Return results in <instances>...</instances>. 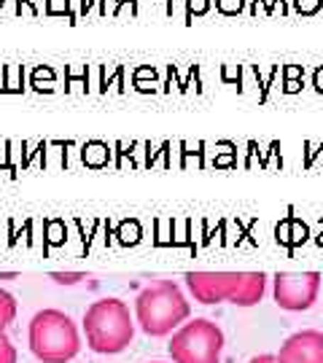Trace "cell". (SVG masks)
I'll return each instance as SVG.
<instances>
[{
	"mask_svg": "<svg viewBox=\"0 0 323 363\" xmlns=\"http://www.w3.org/2000/svg\"><path fill=\"white\" fill-rule=\"evenodd\" d=\"M192 315V304L183 296L178 283L156 280L146 286L135 298V323L148 337H170Z\"/></svg>",
	"mask_w": 323,
	"mask_h": 363,
	"instance_id": "cell-1",
	"label": "cell"
},
{
	"mask_svg": "<svg viewBox=\"0 0 323 363\" xmlns=\"http://www.w3.org/2000/svg\"><path fill=\"white\" fill-rule=\"evenodd\" d=\"M84 337L87 347L97 355H119L135 339V318L127 301L121 298H100L92 301L84 312Z\"/></svg>",
	"mask_w": 323,
	"mask_h": 363,
	"instance_id": "cell-2",
	"label": "cell"
},
{
	"mask_svg": "<svg viewBox=\"0 0 323 363\" xmlns=\"http://www.w3.org/2000/svg\"><path fill=\"white\" fill-rule=\"evenodd\" d=\"M27 345L40 363H70L81 352V334L67 312L40 310L27 325Z\"/></svg>",
	"mask_w": 323,
	"mask_h": 363,
	"instance_id": "cell-3",
	"label": "cell"
},
{
	"mask_svg": "<svg viewBox=\"0 0 323 363\" xmlns=\"http://www.w3.org/2000/svg\"><path fill=\"white\" fill-rule=\"evenodd\" d=\"M168 350L173 363H221L224 331L207 318H194L173 331Z\"/></svg>",
	"mask_w": 323,
	"mask_h": 363,
	"instance_id": "cell-4",
	"label": "cell"
},
{
	"mask_svg": "<svg viewBox=\"0 0 323 363\" xmlns=\"http://www.w3.org/2000/svg\"><path fill=\"white\" fill-rule=\"evenodd\" d=\"M323 277L318 272H278L272 277L275 304L285 312H305L318 301Z\"/></svg>",
	"mask_w": 323,
	"mask_h": 363,
	"instance_id": "cell-5",
	"label": "cell"
},
{
	"mask_svg": "<svg viewBox=\"0 0 323 363\" xmlns=\"http://www.w3.org/2000/svg\"><path fill=\"white\" fill-rule=\"evenodd\" d=\"M186 288L199 304H221L232 301L237 286L243 280V272H186L183 274Z\"/></svg>",
	"mask_w": 323,
	"mask_h": 363,
	"instance_id": "cell-6",
	"label": "cell"
},
{
	"mask_svg": "<svg viewBox=\"0 0 323 363\" xmlns=\"http://www.w3.org/2000/svg\"><path fill=\"white\" fill-rule=\"evenodd\" d=\"M275 358L278 363H323V331L307 328L291 334Z\"/></svg>",
	"mask_w": 323,
	"mask_h": 363,
	"instance_id": "cell-7",
	"label": "cell"
},
{
	"mask_svg": "<svg viewBox=\"0 0 323 363\" xmlns=\"http://www.w3.org/2000/svg\"><path fill=\"white\" fill-rule=\"evenodd\" d=\"M267 280L270 277L264 272H243L237 294L232 296L229 304H234V307H253V304H258L267 294Z\"/></svg>",
	"mask_w": 323,
	"mask_h": 363,
	"instance_id": "cell-8",
	"label": "cell"
},
{
	"mask_svg": "<svg viewBox=\"0 0 323 363\" xmlns=\"http://www.w3.org/2000/svg\"><path fill=\"white\" fill-rule=\"evenodd\" d=\"M16 310H19V307H16V298H13L9 291L0 288V331H6V328L16 320Z\"/></svg>",
	"mask_w": 323,
	"mask_h": 363,
	"instance_id": "cell-9",
	"label": "cell"
},
{
	"mask_svg": "<svg viewBox=\"0 0 323 363\" xmlns=\"http://www.w3.org/2000/svg\"><path fill=\"white\" fill-rule=\"evenodd\" d=\"M283 76H285L283 91L294 94V91H299V89H302V84H305V67H302V65H285Z\"/></svg>",
	"mask_w": 323,
	"mask_h": 363,
	"instance_id": "cell-10",
	"label": "cell"
},
{
	"mask_svg": "<svg viewBox=\"0 0 323 363\" xmlns=\"http://www.w3.org/2000/svg\"><path fill=\"white\" fill-rule=\"evenodd\" d=\"M186 3V13H183V25H192L194 16H205L213 6V0H183Z\"/></svg>",
	"mask_w": 323,
	"mask_h": 363,
	"instance_id": "cell-11",
	"label": "cell"
},
{
	"mask_svg": "<svg viewBox=\"0 0 323 363\" xmlns=\"http://www.w3.org/2000/svg\"><path fill=\"white\" fill-rule=\"evenodd\" d=\"M216 11L224 13V16H237V13L246 11L248 0H213Z\"/></svg>",
	"mask_w": 323,
	"mask_h": 363,
	"instance_id": "cell-12",
	"label": "cell"
},
{
	"mask_svg": "<svg viewBox=\"0 0 323 363\" xmlns=\"http://www.w3.org/2000/svg\"><path fill=\"white\" fill-rule=\"evenodd\" d=\"M323 9V0H291V11L299 16H315Z\"/></svg>",
	"mask_w": 323,
	"mask_h": 363,
	"instance_id": "cell-13",
	"label": "cell"
},
{
	"mask_svg": "<svg viewBox=\"0 0 323 363\" xmlns=\"http://www.w3.org/2000/svg\"><path fill=\"white\" fill-rule=\"evenodd\" d=\"M16 361H19V355H16L13 342L9 339L6 331H0V363H16Z\"/></svg>",
	"mask_w": 323,
	"mask_h": 363,
	"instance_id": "cell-14",
	"label": "cell"
},
{
	"mask_svg": "<svg viewBox=\"0 0 323 363\" xmlns=\"http://www.w3.org/2000/svg\"><path fill=\"white\" fill-rule=\"evenodd\" d=\"M43 78L52 84V78H54V70L52 67H43V65H38L35 70H33V89H38V91H49V86H43Z\"/></svg>",
	"mask_w": 323,
	"mask_h": 363,
	"instance_id": "cell-15",
	"label": "cell"
},
{
	"mask_svg": "<svg viewBox=\"0 0 323 363\" xmlns=\"http://www.w3.org/2000/svg\"><path fill=\"white\" fill-rule=\"evenodd\" d=\"M52 280H57L60 286H76L78 280H84V274L81 272H54Z\"/></svg>",
	"mask_w": 323,
	"mask_h": 363,
	"instance_id": "cell-16",
	"label": "cell"
},
{
	"mask_svg": "<svg viewBox=\"0 0 323 363\" xmlns=\"http://www.w3.org/2000/svg\"><path fill=\"white\" fill-rule=\"evenodd\" d=\"M114 3H116V9H114V16H119L124 6H129V13H132V16H138V13H141V9H138V0H114Z\"/></svg>",
	"mask_w": 323,
	"mask_h": 363,
	"instance_id": "cell-17",
	"label": "cell"
},
{
	"mask_svg": "<svg viewBox=\"0 0 323 363\" xmlns=\"http://www.w3.org/2000/svg\"><path fill=\"white\" fill-rule=\"evenodd\" d=\"M288 3H291V0H270V6H267V16H272L278 6H280V13L288 16V13H291V6H288Z\"/></svg>",
	"mask_w": 323,
	"mask_h": 363,
	"instance_id": "cell-18",
	"label": "cell"
},
{
	"mask_svg": "<svg viewBox=\"0 0 323 363\" xmlns=\"http://www.w3.org/2000/svg\"><path fill=\"white\" fill-rule=\"evenodd\" d=\"M22 6H30L33 16H38V6H35V0H16V9H13V13H16V16L22 13Z\"/></svg>",
	"mask_w": 323,
	"mask_h": 363,
	"instance_id": "cell-19",
	"label": "cell"
},
{
	"mask_svg": "<svg viewBox=\"0 0 323 363\" xmlns=\"http://www.w3.org/2000/svg\"><path fill=\"white\" fill-rule=\"evenodd\" d=\"M267 6H270V0H251V13L256 16L258 9H264V13H267Z\"/></svg>",
	"mask_w": 323,
	"mask_h": 363,
	"instance_id": "cell-20",
	"label": "cell"
},
{
	"mask_svg": "<svg viewBox=\"0 0 323 363\" xmlns=\"http://www.w3.org/2000/svg\"><path fill=\"white\" fill-rule=\"evenodd\" d=\"M248 363H278V358H275V355H270V352H264V355H256V358H251Z\"/></svg>",
	"mask_w": 323,
	"mask_h": 363,
	"instance_id": "cell-21",
	"label": "cell"
},
{
	"mask_svg": "<svg viewBox=\"0 0 323 363\" xmlns=\"http://www.w3.org/2000/svg\"><path fill=\"white\" fill-rule=\"evenodd\" d=\"M312 86H315L318 91H323V65L318 67V70H315V78H312Z\"/></svg>",
	"mask_w": 323,
	"mask_h": 363,
	"instance_id": "cell-22",
	"label": "cell"
},
{
	"mask_svg": "<svg viewBox=\"0 0 323 363\" xmlns=\"http://www.w3.org/2000/svg\"><path fill=\"white\" fill-rule=\"evenodd\" d=\"M221 76H224V81H234V78L240 81V73L234 76V73H232V67H229V65H224V67H221Z\"/></svg>",
	"mask_w": 323,
	"mask_h": 363,
	"instance_id": "cell-23",
	"label": "cell"
},
{
	"mask_svg": "<svg viewBox=\"0 0 323 363\" xmlns=\"http://www.w3.org/2000/svg\"><path fill=\"white\" fill-rule=\"evenodd\" d=\"M116 76H124V65H119ZM108 84H111V76H108V73H103V89H108Z\"/></svg>",
	"mask_w": 323,
	"mask_h": 363,
	"instance_id": "cell-24",
	"label": "cell"
},
{
	"mask_svg": "<svg viewBox=\"0 0 323 363\" xmlns=\"http://www.w3.org/2000/svg\"><path fill=\"white\" fill-rule=\"evenodd\" d=\"M173 11H175V6H173V0H168V9H165V13H168V16H173Z\"/></svg>",
	"mask_w": 323,
	"mask_h": 363,
	"instance_id": "cell-25",
	"label": "cell"
},
{
	"mask_svg": "<svg viewBox=\"0 0 323 363\" xmlns=\"http://www.w3.org/2000/svg\"><path fill=\"white\" fill-rule=\"evenodd\" d=\"M3 76H6V67L0 65V91H3Z\"/></svg>",
	"mask_w": 323,
	"mask_h": 363,
	"instance_id": "cell-26",
	"label": "cell"
},
{
	"mask_svg": "<svg viewBox=\"0 0 323 363\" xmlns=\"http://www.w3.org/2000/svg\"><path fill=\"white\" fill-rule=\"evenodd\" d=\"M151 363H162V361H151Z\"/></svg>",
	"mask_w": 323,
	"mask_h": 363,
	"instance_id": "cell-27",
	"label": "cell"
}]
</instances>
